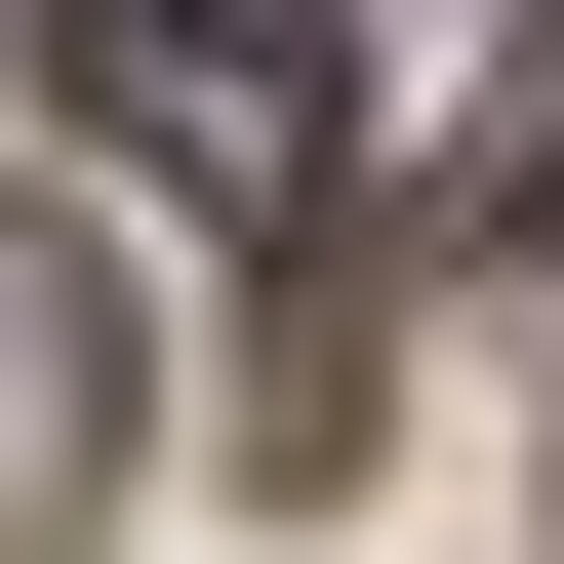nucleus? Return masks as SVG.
Here are the masks:
<instances>
[{
  "label": "nucleus",
  "mask_w": 564,
  "mask_h": 564,
  "mask_svg": "<svg viewBox=\"0 0 564 564\" xmlns=\"http://www.w3.org/2000/svg\"><path fill=\"white\" fill-rule=\"evenodd\" d=\"M0 41H41V82H82L162 202H242V242L323 202V41H282V0H0Z\"/></svg>",
  "instance_id": "obj_1"
}]
</instances>
